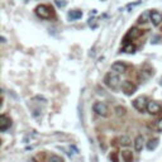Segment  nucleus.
Instances as JSON below:
<instances>
[{
  "mask_svg": "<svg viewBox=\"0 0 162 162\" xmlns=\"http://www.w3.org/2000/svg\"><path fill=\"white\" fill-rule=\"evenodd\" d=\"M104 84L108 86V87H110V89H113V90H117V89H119V86H120V79H119V75L118 74H115V72H109V74H107L105 75V77H104Z\"/></svg>",
  "mask_w": 162,
  "mask_h": 162,
  "instance_id": "f257e3e1",
  "label": "nucleus"
},
{
  "mask_svg": "<svg viewBox=\"0 0 162 162\" xmlns=\"http://www.w3.org/2000/svg\"><path fill=\"white\" fill-rule=\"evenodd\" d=\"M147 20H151V12H149V10L144 12V13L139 17V19H138V22H139V23H146Z\"/></svg>",
  "mask_w": 162,
  "mask_h": 162,
  "instance_id": "dca6fc26",
  "label": "nucleus"
},
{
  "mask_svg": "<svg viewBox=\"0 0 162 162\" xmlns=\"http://www.w3.org/2000/svg\"><path fill=\"white\" fill-rule=\"evenodd\" d=\"M36 14L42 19H51L55 15V12H53V9L51 7L42 4V5H38L36 8Z\"/></svg>",
  "mask_w": 162,
  "mask_h": 162,
  "instance_id": "f03ea898",
  "label": "nucleus"
},
{
  "mask_svg": "<svg viewBox=\"0 0 162 162\" xmlns=\"http://www.w3.org/2000/svg\"><path fill=\"white\" fill-rule=\"evenodd\" d=\"M92 109H94V112L98 114V115H100V117H108L109 115V108H108V105L105 104V103H102V102H96L94 105H92Z\"/></svg>",
  "mask_w": 162,
  "mask_h": 162,
  "instance_id": "7ed1b4c3",
  "label": "nucleus"
},
{
  "mask_svg": "<svg viewBox=\"0 0 162 162\" xmlns=\"http://www.w3.org/2000/svg\"><path fill=\"white\" fill-rule=\"evenodd\" d=\"M159 144V139L158 138H153V139H149L148 143H147V149L148 151H153L157 148V146Z\"/></svg>",
  "mask_w": 162,
  "mask_h": 162,
  "instance_id": "f8f14e48",
  "label": "nucleus"
},
{
  "mask_svg": "<svg viewBox=\"0 0 162 162\" xmlns=\"http://www.w3.org/2000/svg\"><path fill=\"white\" fill-rule=\"evenodd\" d=\"M142 3V0H138V2H136V3H131V4H128L127 7H125V9H133L134 7H137V5H139Z\"/></svg>",
  "mask_w": 162,
  "mask_h": 162,
  "instance_id": "aec40b11",
  "label": "nucleus"
},
{
  "mask_svg": "<svg viewBox=\"0 0 162 162\" xmlns=\"http://www.w3.org/2000/svg\"><path fill=\"white\" fill-rule=\"evenodd\" d=\"M157 131L158 132H162V119H159L157 122Z\"/></svg>",
  "mask_w": 162,
  "mask_h": 162,
  "instance_id": "5701e85b",
  "label": "nucleus"
},
{
  "mask_svg": "<svg viewBox=\"0 0 162 162\" xmlns=\"http://www.w3.org/2000/svg\"><path fill=\"white\" fill-rule=\"evenodd\" d=\"M67 17H69V19H70V20H76V19H80V18L82 17V12H81V10L75 9V10L69 12Z\"/></svg>",
  "mask_w": 162,
  "mask_h": 162,
  "instance_id": "9b49d317",
  "label": "nucleus"
},
{
  "mask_svg": "<svg viewBox=\"0 0 162 162\" xmlns=\"http://www.w3.org/2000/svg\"><path fill=\"white\" fill-rule=\"evenodd\" d=\"M147 112L151 115H158L159 113H162V105L159 103H157V102H148Z\"/></svg>",
  "mask_w": 162,
  "mask_h": 162,
  "instance_id": "423d86ee",
  "label": "nucleus"
},
{
  "mask_svg": "<svg viewBox=\"0 0 162 162\" xmlns=\"http://www.w3.org/2000/svg\"><path fill=\"white\" fill-rule=\"evenodd\" d=\"M115 110H117V114H118V115H124V114H125V108L117 107V108H115Z\"/></svg>",
  "mask_w": 162,
  "mask_h": 162,
  "instance_id": "412c9836",
  "label": "nucleus"
},
{
  "mask_svg": "<svg viewBox=\"0 0 162 162\" xmlns=\"http://www.w3.org/2000/svg\"><path fill=\"white\" fill-rule=\"evenodd\" d=\"M127 69H128V66H127L125 63H123V62H114L112 65V71L115 72V74H118V75L124 74L127 71Z\"/></svg>",
  "mask_w": 162,
  "mask_h": 162,
  "instance_id": "1a4fd4ad",
  "label": "nucleus"
},
{
  "mask_svg": "<svg viewBox=\"0 0 162 162\" xmlns=\"http://www.w3.org/2000/svg\"><path fill=\"white\" fill-rule=\"evenodd\" d=\"M147 105H148V102H147L146 96H139V98H137V99L133 102V107H134L138 112H141V113H143V112L147 109Z\"/></svg>",
  "mask_w": 162,
  "mask_h": 162,
  "instance_id": "20e7f679",
  "label": "nucleus"
},
{
  "mask_svg": "<svg viewBox=\"0 0 162 162\" xmlns=\"http://www.w3.org/2000/svg\"><path fill=\"white\" fill-rule=\"evenodd\" d=\"M143 147V136H138L134 141V148L136 151H141Z\"/></svg>",
  "mask_w": 162,
  "mask_h": 162,
  "instance_id": "4468645a",
  "label": "nucleus"
},
{
  "mask_svg": "<svg viewBox=\"0 0 162 162\" xmlns=\"http://www.w3.org/2000/svg\"><path fill=\"white\" fill-rule=\"evenodd\" d=\"M110 159H112L113 162H119V159H118V154H117V152H113V153L110 154Z\"/></svg>",
  "mask_w": 162,
  "mask_h": 162,
  "instance_id": "4be33fe9",
  "label": "nucleus"
},
{
  "mask_svg": "<svg viewBox=\"0 0 162 162\" xmlns=\"http://www.w3.org/2000/svg\"><path fill=\"white\" fill-rule=\"evenodd\" d=\"M151 22L153 25H159L162 23V14L157 10H151Z\"/></svg>",
  "mask_w": 162,
  "mask_h": 162,
  "instance_id": "9d476101",
  "label": "nucleus"
},
{
  "mask_svg": "<svg viewBox=\"0 0 162 162\" xmlns=\"http://www.w3.org/2000/svg\"><path fill=\"white\" fill-rule=\"evenodd\" d=\"M141 34H142V30H141V29H138V28H131V29L128 30V33L125 34V37H124V39H123V43H128L129 41L136 39V38H138Z\"/></svg>",
  "mask_w": 162,
  "mask_h": 162,
  "instance_id": "39448f33",
  "label": "nucleus"
},
{
  "mask_svg": "<svg viewBox=\"0 0 162 162\" xmlns=\"http://www.w3.org/2000/svg\"><path fill=\"white\" fill-rule=\"evenodd\" d=\"M122 51H123V52H127V53H134L136 47H134V44H132V43H124Z\"/></svg>",
  "mask_w": 162,
  "mask_h": 162,
  "instance_id": "ddd939ff",
  "label": "nucleus"
},
{
  "mask_svg": "<svg viewBox=\"0 0 162 162\" xmlns=\"http://www.w3.org/2000/svg\"><path fill=\"white\" fill-rule=\"evenodd\" d=\"M2 42H3V43H5V42H7V39H5V37H2Z\"/></svg>",
  "mask_w": 162,
  "mask_h": 162,
  "instance_id": "b1692460",
  "label": "nucleus"
},
{
  "mask_svg": "<svg viewBox=\"0 0 162 162\" xmlns=\"http://www.w3.org/2000/svg\"><path fill=\"white\" fill-rule=\"evenodd\" d=\"M48 162H63V159H62L60 156H57V154H52V156L50 157Z\"/></svg>",
  "mask_w": 162,
  "mask_h": 162,
  "instance_id": "a211bd4d",
  "label": "nucleus"
},
{
  "mask_svg": "<svg viewBox=\"0 0 162 162\" xmlns=\"http://www.w3.org/2000/svg\"><path fill=\"white\" fill-rule=\"evenodd\" d=\"M119 144H120V146L127 147V146L131 144V139H129L127 136H122V137L119 138Z\"/></svg>",
  "mask_w": 162,
  "mask_h": 162,
  "instance_id": "f3484780",
  "label": "nucleus"
},
{
  "mask_svg": "<svg viewBox=\"0 0 162 162\" xmlns=\"http://www.w3.org/2000/svg\"><path fill=\"white\" fill-rule=\"evenodd\" d=\"M10 125H12V119L7 114H3L2 117H0V131L7 132L10 128Z\"/></svg>",
  "mask_w": 162,
  "mask_h": 162,
  "instance_id": "6e6552de",
  "label": "nucleus"
},
{
  "mask_svg": "<svg viewBox=\"0 0 162 162\" xmlns=\"http://www.w3.org/2000/svg\"><path fill=\"white\" fill-rule=\"evenodd\" d=\"M122 90L124 91V94L125 95H132V94H134L136 92V90H137V86L132 82V81H128V80H125V81H123V84H122Z\"/></svg>",
  "mask_w": 162,
  "mask_h": 162,
  "instance_id": "0eeeda50",
  "label": "nucleus"
},
{
  "mask_svg": "<svg viewBox=\"0 0 162 162\" xmlns=\"http://www.w3.org/2000/svg\"><path fill=\"white\" fill-rule=\"evenodd\" d=\"M122 157L125 162H132L133 161V156H132V152L131 151H123L122 152Z\"/></svg>",
  "mask_w": 162,
  "mask_h": 162,
  "instance_id": "2eb2a0df",
  "label": "nucleus"
},
{
  "mask_svg": "<svg viewBox=\"0 0 162 162\" xmlns=\"http://www.w3.org/2000/svg\"><path fill=\"white\" fill-rule=\"evenodd\" d=\"M55 4H56L58 8H65V7L67 5L66 0H55Z\"/></svg>",
  "mask_w": 162,
  "mask_h": 162,
  "instance_id": "6ab92c4d",
  "label": "nucleus"
}]
</instances>
